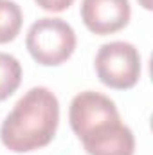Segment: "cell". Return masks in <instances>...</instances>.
Listing matches in <instances>:
<instances>
[{"mask_svg":"<svg viewBox=\"0 0 153 155\" xmlns=\"http://www.w3.org/2000/svg\"><path fill=\"white\" fill-rule=\"evenodd\" d=\"M60 103L47 87H33L13 107L0 126L2 144L15 152L25 153L47 146L58 130Z\"/></svg>","mask_w":153,"mask_h":155,"instance_id":"2","label":"cell"},{"mask_svg":"<svg viewBox=\"0 0 153 155\" xmlns=\"http://www.w3.org/2000/svg\"><path fill=\"white\" fill-rule=\"evenodd\" d=\"M22 83V65L20 61L7 54L0 52V103L16 92Z\"/></svg>","mask_w":153,"mask_h":155,"instance_id":"6","label":"cell"},{"mask_svg":"<svg viewBox=\"0 0 153 155\" xmlns=\"http://www.w3.org/2000/svg\"><path fill=\"white\" fill-rule=\"evenodd\" d=\"M144 9H151V0H139Z\"/></svg>","mask_w":153,"mask_h":155,"instance_id":"9","label":"cell"},{"mask_svg":"<svg viewBox=\"0 0 153 155\" xmlns=\"http://www.w3.org/2000/svg\"><path fill=\"white\" fill-rule=\"evenodd\" d=\"M24 15L16 2L0 0V43H9L18 36Z\"/></svg>","mask_w":153,"mask_h":155,"instance_id":"7","label":"cell"},{"mask_svg":"<svg viewBox=\"0 0 153 155\" xmlns=\"http://www.w3.org/2000/svg\"><path fill=\"white\" fill-rule=\"evenodd\" d=\"M132 7L128 0H83L81 20L85 27L99 36L114 35L130 22Z\"/></svg>","mask_w":153,"mask_h":155,"instance_id":"5","label":"cell"},{"mask_svg":"<svg viewBox=\"0 0 153 155\" xmlns=\"http://www.w3.org/2000/svg\"><path fill=\"white\" fill-rule=\"evenodd\" d=\"M70 128L88 155H133V132L121 121L115 103L96 90L79 92L69 108Z\"/></svg>","mask_w":153,"mask_h":155,"instance_id":"1","label":"cell"},{"mask_svg":"<svg viewBox=\"0 0 153 155\" xmlns=\"http://www.w3.org/2000/svg\"><path fill=\"white\" fill-rule=\"evenodd\" d=\"M34 2L43 11H50V13H61L74 4V0H34Z\"/></svg>","mask_w":153,"mask_h":155,"instance_id":"8","label":"cell"},{"mask_svg":"<svg viewBox=\"0 0 153 155\" xmlns=\"http://www.w3.org/2000/svg\"><path fill=\"white\" fill-rule=\"evenodd\" d=\"M25 47L36 63L58 67L72 56L76 49V33L65 20L45 16L29 27Z\"/></svg>","mask_w":153,"mask_h":155,"instance_id":"3","label":"cell"},{"mask_svg":"<svg viewBox=\"0 0 153 155\" xmlns=\"http://www.w3.org/2000/svg\"><path fill=\"white\" fill-rule=\"evenodd\" d=\"M99 81L115 90L133 88L141 78V54L128 41H110L99 47L94 60Z\"/></svg>","mask_w":153,"mask_h":155,"instance_id":"4","label":"cell"}]
</instances>
